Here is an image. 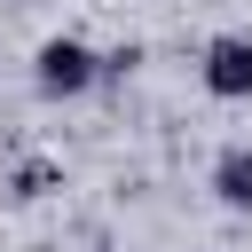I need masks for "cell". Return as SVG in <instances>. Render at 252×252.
<instances>
[{
  "mask_svg": "<svg viewBox=\"0 0 252 252\" xmlns=\"http://www.w3.org/2000/svg\"><path fill=\"white\" fill-rule=\"evenodd\" d=\"M32 87H39L47 102H79V94H94V87H102V47H87L79 32L39 39V47H32Z\"/></svg>",
  "mask_w": 252,
  "mask_h": 252,
  "instance_id": "obj_1",
  "label": "cell"
},
{
  "mask_svg": "<svg viewBox=\"0 0 252 252\" xmlns=\"http://www.w3.org/2000/svg\"><path fill=\"white\" fill-rule=\"evenodd\" d=\"M197 79L213 102H252V32H213L197 55Z\"/></svg>",
  "mask_w": 252,
  "mask_h": 252,
  "instance_id": "obj_2",
  "label": "cell"
},
{
  "mask_svg": "<svg viewBox=\"0 0 252 252\" xmlns=\"http://www.w3.org/2000/svg\"><path fill=\"white\" fill-rule=\"evenodd\" d=\"M213 197H220L228 213H252V142H228V150L213 158Z\"/></svg>",
  "mask_w": 252,
  "mask_h": 252,
  "instance_id": "obj_3",
  "label": "cell"
},
{
  "mask_svg": "<svg viewBox=\"0 0 252 252\" xmlns=\"http://www.w3.org/2000/svg\"><path fill=\"white\" fill-rule=\"evenodd\" d=\"M55 189H63V165H55V158H24V165L8 173V197H16V205H39V197H55Z\"/></svg>",
  "mask_w": 252,
  "mask_h": 252,
  "instance_id": "obj_4",
  "label": "cell"
},
{
  "mask_svg": "<svg viewBox=\"0 0 252 252\" xmlns=\"http://www.w3.org/2000/svg\"><path fill=\"white\" fill-rule=\"evenodd\" d=\"M134 63H142V39H118V47H102V79H134Z\"/></svg>",
  "mask_w": 252,
  "mask_h": 252,
  "instance_id": "obj_5",
  "label": "cell"
}]
</instances>
